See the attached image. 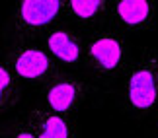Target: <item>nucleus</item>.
Instances as JSON below:
<instances>
[{
	"label": "nucleus",
	"instance_id": "nucleus-1",
	"mask_svg": "<svg viewBox=\"0 0 158 138\" xmlns=\"http://www.w3.org/2000/svg\"><path fill=\"white\" fill-rule=\"evenodd\" d=\"M158 99L154 64H143L129 78V101L135 109H150Z\"/></svg>",
	"mask_w": 158,
	"mask_h": 138
},
{
	"label": "nucleus",
	"instance_id": "nucleus-2",
	"mask_svg": "<svg viewBox=\"0 0 158 138\" xmlns=\"http://www.w3.org/2000/svg\"><path fill=\"white\" fill-rule=\"evenodd\" d=\"M63 0H20L18 20L23 27H45L59 16Z\"/></svg>",
	"mask_w": 158,
	"mask_h": 138
},
{
	"label": "nucleus",
	"instance_id": "nucleus-3",
	"mask_svg": "<svg viewBox=\"0 0 158 138\" xmlns=\"http://www.w3.org/2000/svg\"><path fill=\"white\" fill-rule=\"evenodd\" d=\"M156 0H117L115 16L131 29H144L154 16Z\"/></svg>",
	"mask_w": 158,
	"mask_h": 138
},
{
	"label": "nucleus",
	"instance_id": "nucleus-4",
	"mask_svg": "<svg viewBox=\"0 0 158 138\" xmlns=\"http://www.w3.org/2000/svg\"><path fill=\"white\" fill-rule=\"evenodd\" d=\"M90 58L98 64V68L113 70L119 66L121 58H123V47L111 35H102L90 45Z\"/></svg>",
	"mask_w": 158,
	"mask_h": 138
},
{
	"label": "nucleus",
	"instance_id": "nucleus-5",
	"mask_svg": "<svg viewBox=\"0 0 158 138\" xmlns=\"http://www.w3.org/2000/svg\"><path fill=\"white\" fill-rule=\"evenodd\" d=\"M16 72L22 78H27V80H33V78L43 76L47 70H49V58L43 51L37 49H27L20 53V57L16 58L14 64Z\"/></svg>",
	"mask_w": 158,
	"mask_h": 138
},
{
	"label": "nucleus",
	"instance_id": "nucleus-6",
	"mask_svg": "<svg viewBox=\"0 0 158 138\" xmlns=\"http://www.w3.org/2000/svg\"><path fill=\"white\" fill-rule=\"evenodd\" d=\"M49 49L55 57L64 62H76L78 57H80L78 41L69 31H63V29L49 35Z\"/></svg>",
	"mask_w": 158,
	"mask_h": 138
},
{
	"label": "nucleus",
	"instance_id": "nucleus-7",
	"mask_svg": "<svg viewBox=\"0 0 158 138\" xmlns=\"http://www.w3.org/2000/svg\"><path fill=\"white\" fill-rule=\"evenodd\" d=\"M76 97H78V86L74 82H59L49 89V93H47V103H49V107L53 111L64 113L72 107Z\"/></svg>",
	"mask_w": 158,
	"mask_h": 138
},
{
	"label": "nucleus",
	"instance_id": "nucleus-8",
	"mask_svg": "<svg viewBox=\"0 0 158 138\" xmlns=\"http://www.w3.org/2000/svg\"><path fill=\"white\" fill-rule=\"evenodd\" d=\"M104 4H106V0H70L69 2L70 14H74L82 22L94 20L104 10Z\"/></svg>",
	"mask_w": 158,
	"mask_h": 138
},
{
	"label": "nucleus",
	"instance_id": "nucleus-9",
	"mask_svg": "<svg viewBox=\"0 0 158 138\" xmlns=\"http://www.w3.org/2000/svg\"><path fill=\"white\" fill-rule=\"evenodd\" d=\"M39 138H70V128L60 117L51 115L45 119L43 127H41Z\"/></svg>",
	"mask_w": 158,
	"mask_h": 138
},
{
	"label": "nucleus",
	"instance_id": "nucleus-10",
	"mask_svg": "<svg viewBox=\"0 0 158 138\" xmlns=\"http://www.w3.org/2000/svg\"><path fill=\"white\" fill-rule=\"evenodd\" d=\"M12 89V76L2 64H0V105L8 99V93Z\"/></svg>",
	"mask_w": 158,
	"mask_h": 138
},
{
	"label": "nucleus",
	"instance_id": "nucleus-11",
	"mask_svg": "<svg viewBox=\"0 0 158 138\" xmlns=\"http://www.w3.org/2000/svg\"><path fill=\"white\" fill-rule=\"evenodd\" d=\"M16 138H35V136H33L31 132H27V130H23V132H20Z\"/></svg>",
	"mask_w": 158,
	"mask_h": 138
}]
</instances>
